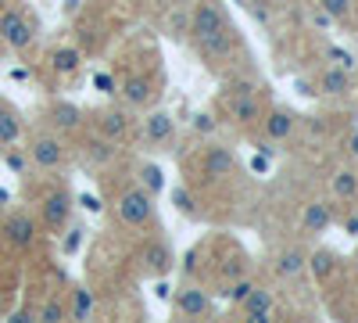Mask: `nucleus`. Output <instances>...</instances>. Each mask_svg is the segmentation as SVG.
<instances>
[{"label":"nucleus","instance_id":"obj_26","mask_svg":"<svg viewBox=\"0 0 358 323\" xmlns=\"http://www.w3.org/2000/svg\"><path fill=\"white\" fill-rule=\"evenodd\" d=\"M251 287H255V280H251V277H236V280H229V284H226L222 298H226L229 305H241V302L251 295Z\"/></svg>","mask_w":358,"mask_h":323},{"label":"nucleus","instance_id":"obj_28","mask_svg":"<svg viewBox=\"0 0 358 323\" xmlns=\"http://www.w3.org/2000/svg\"><path fill=\"white\" fill-rule=\"evenodd\" d=\"M169 36L190 40V11H172V18H169Z\"/></svg>","mask_w":358,"mask_h":323},{"label":"nucleus","instance_id":"obj_33","mask_svg":"<svg viewBox=\"0 0 358 323\" xmlns=\"http://www.w3.org/2000/svg\"><path fill=\"white\" fill-rule=\"evenodd\" d=\"M326 57H330V62H334L337 69H344V72H355V57H351L348 50H341V47H330V50H326Z\"/></svg>","mask_w":358,"mask_h":323},{"label":"nucleus","instance_id":"obj_41","mask_svg":"<svg viewBox=\"0 0 358 323\" xmlns=\"http://www.w3.org/2000/svg\"><path fill=\"white\" fill-rule=\"evenodd\" d=\"M348 151H351V158H358V133L348 137Z\"/></svg>","mask_w":358,"mask_h":323},{"label":"nucleus","instance_id":"obj_1","mask_svg":"<svg viewBox=\"0 0 358 323\" xmlns=\"http://www.w3.org/2000/svg\"><path fill=\"white\" fill-rule=\"evenodd\" d=\"M115 209H118V219H122L126 226H133V230H147V226H155V223H158L155 194H151V191H143V187H129L122 198L115 201Z\"/></svg>","mask_w":358,"mask_h":323},{"label":"nucleus","instance_id":"obj_17","mask_svg":"<svg viewBox=\"0 0 358 323\" xmlns=\"http://www.w3.org/2000/svg\"><path fill=\"white\" fill-rule=\"evenodd\" d=\"M305 270H308L319 284H326V280L341 270V255L330 252V248H315V252L308 255V262H305Z\"/></svg>","mask_w":358,"mask_h":323},{"label":"nucleus","instance_id":"obj_11","mask_svg":"<svg viewBox=\"0 0 358 323\" xmlns=\"http://www.w3.org/2000/svg\"><path fill=\"white\" fill-rule=\"evenodd\" d=\"M201 172H204L212 184L229 180V176L236 172L233 151H229V148H219V144H212V148H204V155H201Z\"/></svg>","mask_w":358,"mask_h":323},{"label":"nucleus","instance_id":"obj_3","mask_svg":"<svg viewBox=\"0 0 358 323\" xmlns=\"http://www.w3.org/2000/svg\"><path fill=\"white\" fill-rule=\"evenodd\" d=\"M40 219L47 233H62L72 219V194L65 187H54L40 198Z\"/></svg>","mask_w":358,"mask_h":323},{"label":"nucleus","instance_id":"obj_10","mask_svg":"<svg viewBox=\"0 0 358 323\" xmlns=\"http://www.w3.org/2000/svg\"><path fill=\"white\" fill-rule=\"evenodd\" d=\"M4 241L11 248H18V252L33 248V241H36V219L29 216V212H11L4 219Z\"/></svg>","mask_w":358,"mask_h":323},{"label":"nucleus","instance_id":"obj_36","mask_svg":"<svg viewBox=\"0 0 358 323\" xmlns=\"http://www.w3.org/2000/svg\"><path fill=\"white\" fill-rule=\"evenodd\" d=\"M308 18H312V25H319V29H326V25H330V22H334V18H330V15H326V11H322L319 4L312 8V15H308Z\"/></svg>","mask_w":358,"mask_h":323},{"label":"nucleus","instance_id":"obj_27","mask_svg":"<svg viewBox=\"0 0 358 323\" xmlns=\"http://www.w3.org/2000/svg\"><path fill=\"white\" fill-rule=\"evenodd\" d=\"M90 312H94V291L79 287L76 295H72V309H69V316H72V319H86Z\"/></svg>","mask_w":358,"mask_h":323},{"label":"nucleus","instance_id":"obj_13","mask_svg":"<svg viewBox=\"0 0 358 323\" xmlns=\"http://www.w3.org/2000/svg\"><path fill=\"white\" fill-rule=\"evenodd\" d=\"M176 309H179V316H187V319H201V316L212 312V298H208L204 287L187 284V287H179V295H176Z\"/></svg>","mask_w":358,"mask_h":323},{"label":"nucleus","instance_id":"obj_16","mask_svg":"<svg viewBox=\"0 0 358 323\" xmlns=\"http://www.w3.org/2000/svg\"><path fill=\"white\" fill-rule=\"evenodd\" d=\"M305 262H308V252H301V248H297V245H290V248H283V252L276 255V262H273V270H276V277H280V280L294 284L297 277L305 273Z\"/></svg>","mask_w":358,"mask_h":323},{"label":"nucleus","instance_id":"obj_6","mask_svg":"<svg viewBox=\"0 0 358 323\" xmlns=\"http://www.w3.org/2000/svg\"><path fill=\"white\" fill-rule=\"evenodd\" d=\"M90 123H94V130H97L101 137H108V140H115V144H126V140L133 137V119H129L122 108H97Z\"/></svg>","mask_w":358,"mask_h":323},{"label":"nucleus","instance_id":"obj_35","mask_svg":"<svg viewBox=\"0 0 358 323\" xmlns=\"http://www.w3.org/2000/svg\"><path fill=\"white\" fill-rule=\"evenodd\" d=\"M194 130H197V133H215V119H212V115H197Z\"/></svg>","mask_w":358,"mask_h":323},{"label":"nucleus","instance_id":"obj_5","mask_svg":"<svg viewBox=\"0 0 358 323\" xmlns=\"http://www.w3.org/2000/svg\"><path fill=\"white\" fill-rule=\"evenodd\" d=\"M33 22H29L22 11H15V8H8L4 15H0V40H4L15 54H22V50H29L33 47Z\"/></svg>","mask_w":358,"mask_h":323},{"label":"nucleus","instance_id":"obj_37","mask_svg":"<svg viewBox=\"0 0 358 323\" xmlns=\"http://www.w3.org/2000/svg\"><path fill=\"white\" fill-rule=\"evenodd\" d=\"M344 233L358 238V212H348V216H344Z\"/></svg>","mask_w":358,"mask_h":323},{"label":"nucleus","instance_id":"obj_20","mask_svg":"<svg viewBox=\"0 0 358 323\" xmlns=\"http://www.w3.org/2000/svg\"><path fill=\"white\" fill-rule=\"evenodd\" d=\"M143 137L151 140V144H169L176 137V123H172V115L169 111H151L143 119Z\"/></svg>","mask_w":358,"mask_h":323},{"label":"nucleus","instance_id":"obj_15","mask_svg":"<svg viewBox=\"0 0 358 323\" xmlns=\"http://www.w3.org/2000/svg\"><path fill=\"white\" fill-rule=\"evenodd\" d=\"M236 309H241V316H244V319L268 323V316H273V291L255 284V287H251V295H248L241 305H236Z\"/></svg>","mask_w":358,"mask_h":323},{"label":"nucleus","instance_id":"obj_9","mask_svg":"<svg viewBox=\"0 0 358 323\" xmlns=\"http://www.w3.org/2000/svg\"><path fill=\"white\" fill-rule=\"evenodd\" d=\"M222 104H226V115L236 126H258L262 123V101H258V94H226Z\"/></svg>","mask_w":358,"mask_h":323},{"label":"nucleus","instance_id":"obj_25","mask_svg":"<svg viewBox=\"0 0 358 323\" xmlns=\"http://www.w3.org/2000/svg\"><path fill=\"white\" fill-rule=\"evenodd\" d=\"M79 65H83V50H79V47H57V50L50 54V69H54L57 76H76Z\"/></svg>","mask_w":358,"mask_h":323},{"label":"nucleus","instance_id":"obj_39","mask_svg":"<svg viewBox=\"0 0 358 323\" xmlns=\"http://www.w3.org/2000/svg\"><path fill=\"white\" fill-rule=\"evenodd\" d=\"M94 83H97V90H104V94H111V86H115V83H111V76H104V72H101Z\"/></svg>","mask_w":358,"mask_h":323},{"label":"nucleus","instance_id":"obj_14","mask_svg":"<svg viewBox=\"0 0 358 323\" xmlns=\"http://www.w3.org/2000/svg\"><path fill=\"white\" fill-rule=\"evenodd\" d=\"M262 130L268 140H290L297 130V115L290 108H273V111H262Z\"/></svg>","mask_w":358,"mask_h":323},{"label":"nucleus","instance_id":"obj_40","mask_svg":"<svg viewBox=\"0 0 358 323\" xmlns=\"http://www.w3.org/2000/svg\"><path fill=\"white\" fill-rule=\"evenodd\" d=\"M79 233H83V230H72V238L65 241V252H76V248H79Z\"/></svg>","mask_w":358,"mask_h":323},{"label":"nucleus","instance_id":"obj_23","mask_svg":"<svg viewBox=\"0 0 358 323\" xmlns=\"http://www.w3.org/2000/svg\"><path fill=\"white\" fill-rule=\"evenodd\" d=\"M301 226L305 233H322V230H330L334 226V205H326V201H312L305 216H301Z\"/></svg>","mask_w":358,"mask_h":323},{"label":"nucleus","instance_id":"obj_4","mask_svg":"<svg viewBox=\"0 0 358 323\" xmlns=\"http://www.w3.org/2000/svg\"><path fill=\"white\" fill-rule=\"evenodd\" d=\"M241 47V36H236V29L226 22L222 29H215V33H208V36H197L194 40V50L204 57L208 65H215V62H226V57Z\"/></svg>","mask_w":358,"mask_h":323},{"label":"nucleus","instance_id":"obj_8","mask_svg":"<svg viewBox=\"0 0 358 323\" xmlns=\"http://www.w3.org/2000/svg\"><path fill=\"white\" fill-rule=\"evenodd\" d=\"M222 25H226V15H222V8L215 4V0H197V4L190 8V40L215 33V29H222Z\"/></svg>","mask_w":358,"mask_h":323},{"label":"nucleus","instance_id":"obj_2","mask_svg":"<svg viewBox=\"0 0 358 323\" xmlns=\"http://www.w3.org/2000/svg\"><path fill=\"white\" fill-rule=\"evenodd\" d=\"M29 158H33L36 169H62L69 162V144L62 140V133L57 130H36L33 137H29Z\"/></svg>","mask_w":358,"mask_h":323},{"label":"nucleus","instance_id":"obj_31","mask_svg":"<svg viewBox=\"0 0 358 323\" xmlns=\"http://www.w3.org/2000/svg\"><path fill=\"white\" fill-rule=\"evenodd\" d=\"M226 94H258V83L248 76H229L226 79Z\"/></svg>","mask_w":358,"mask_h":323},{"label":"nucleus","instance_id":"obj_7","mask_svg":"<svg viewBox=\"0 0 358 323\" xmlns=\"http://www.w3.org/2000/svg\"><path fill=\"white\" fill-rule=\"evenodd\" d=\"M140 266H143L147 277H169L172 266H176V255H172V248L162 238H151V241H143V248H140Z\"/></svg>","mask_w":358,"mask_h":323},{"label":"nucleus","instance_id":"obj_29","mask_svg":"<svg viewBox=\"0 0 358 323\" xmlns=\"http://www.w3.org/2000/svg\"><path fill=\"white\" fill-rule=\"evenodd\" d=\"M140 176H143V191H151V194H162V187H165V180H162V169L158 165H151V162H147L143 169H140Z\"/></svg>","mask_w":358,"mask_h":323},{"label":"nucleus","instance_id":"obj_19","mask_svg":"<svg viewBox=\"0 0 358 323\" xmlns=\"http://www.w3.org/2000/svg\"><path fill=\"white\" fill-rule=\"evenodd\" d=\"M151 97H155V90H151V79L147 76H126L122 79V101L129 108H147Z\"/></svg>","mask_w":358,"mask_h":323},{"label":"nucleus","instance_id":"obj_30","mask_svg":"<svg viewBox=\"0 0 358 323\" xmlns=\"http://www.w3.org/2000/svg\"><path fill=\"white\" fill-rule=\"evenodd\" d=\"M319 8L334 22H348L351 18V0H319Z\"/></svg>","mask_w":358,"mask_h":323},{"label":"nucleus","instance_id":"obj_42","mask_svg":"<svg viewBox=\"0 0 358 323\" xmlns=\"http://www.w3.org/2000/svg\"><path fill=\"white\" fill-rule=\"evenodd\" d=\"M355 273H358V252H355Z\"/></svg>","mask_w":358,"mask_h":323},{"label":"nucleus","instance_id":"obj_34","mask_svg":"<svg viewBox=\"0 0 358 323\" xmlns=\"http://www.w3.org/2000/svg\"><path fill=\"white\" fill-rule=\"evenodd\" d=\"M65 316V309H62V302H57V298H50L43 309H40V319H62Z\"/></svg>","mask_w":358,"mask_h":323},{"label":"nucleus","instance_id":"obj_38","mask_svg":"<svg viewBox=\"0 0 358 323\" xmlns=\"http://www.w3.org/2000/svg\"><path fill=\"white\" fill-rule=\"evenodd\" d=\"M4 162H8L15 172H22V169H25V158H22L18 151H8V155H4Z\"/></svg>","mask_w":358,"mask_h":323},{"label":"nucleus","instance_id":"obj_18","mask_svg":"<svg viewBox=\"0 0 358 323\" xmlns=\"http://www.w3.org/2000/svg\"><path fill=\"white\" fill-rule=\"evenodd\" d=\"M351 72H344V69H337V65H330V69H322L319 72V94H326V97H348L351 94Z\"/></svg>","mask_w":358,"mask_h":323},{"label":"nucleus","instance_id":"obj_24","mask_svg":"<svg viewBox=\"0 0 358 323\" xmlns=\"http://www.w3.org/2000/svg\"><path fill=\"white\" fill-rule=\"evenodd\" d=\"M22 137V119H18V111L11 104L0 101V148H11V144H18Z\"/></svg>","mask_w":358,"mask_h":323},{"label":"nucleus","instance_id":"obj_21","mask_svg":"<svg viewBox=\"0 0 358 323\" xmlns=\"http://www.w3.org/2000/svg\"><path fill=\"white\" fill-rule=\"evenodd\" d=\"M118 148H122V144H115V140L97 133V137H90L83 144V155H86V162H94V165H108V162L118 158Z\"/></svg>","mask_w":358,"mask_h":323},{"label":"nucleus","instance_id":"obj_12","mask_svg":"<svg viewBox=\"0 0 358 323\" xmlns=\"http://www.w3.org/2000/svg\"><path fill=\"white\" fill-rule=\"evenodd\" d=\"M83 119H86V111L72 101H54L47 108V126L57 130V133H76L83 126Z\"/></svg>","mask_w":358,"mask_h":323},{"label":"nucleus","instance_id":"obj_22","mask_svg":"<svg viewBox=\"0 0 358 323\" xmlns=\"http://www.w3.org/2000/svg\"><path fill=\"white\" fill-rule=\"evenodd\" d=\"M330 191H334V198L344 201V205L358 201V169H351V165L337 169V172H334V180H330Z\"/></svg>","mask_w":358,"mask_h":323},{"label":"nucleus","instance_id":"obj_32","mask_svg":"<svg viewBox=\"0 0 358 323\" xmlns=\"http://www.w3.org/2000/svg\"><path fill=\"white\" fill-rule=\"evenodd\" d=\"M172 201H176V209L183 212V216H197V209H194V198H190V191L176 187V191H172Z\"/></svg>","mask_w":358,"mask_h":323}]
</instances>
